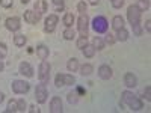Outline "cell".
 Listing matches in <instances>:
<instances>
[{
	"instance_id": "6da1fadb",
	"label": "cell",
	"mask_w": 151,
	"mask_h": 113,
	"mask_svg": "<svg viewBox=\"0 0 151 113\" xmlns=\"http://www.w3.org/2000/svg\"><path fill=\"white\" fill-rule=\"evenodd\" d=\"M125 106H127L132 112H139V110L144 109V101L137 95H134L132 91H124V92H121L119 107L124 109Z\"/></svg>"
},
{
	"instance_id": "7a4b0ae2",
	"label": "cell",
	"mask_w": 151,
	"mask_h": 113,
	"mask_svg": "<svg viewBox=\"0 0 151 113\" xmlns=\"http://www.w3.org/2000/svg\"><path fill=\"white\" fill-rule=\"evenodd\" d=\"M89 24L92 26L94 32H95V33H98V35L106 33V32H107V29H109V23H107L106 17H103V15H97V17L89 23Z\"/></svg>"
},
{
	"instance_id": "3957f363",
	"label": "cell",
	"mask_w": 151,
	"mask_h": 113,
	"mask_svg": "<svg viewBox=\"0 0 151 113\" xmlns=\"http://www.w3.org/2000/svg\"><path fill=\"white\" fill-rule=\"evenodd\" d=\"M142 9L137 6V5H130L127 8V20L129 23L132 24H137V23H141V17H142Z\"/></svg>"
},
{
	"instance_id": "277c9868",
	"label": "cell",
	"mask_w": 151,
	"mask_h": 113,
	"mask_svg": "<svg viewBox=\"0 0 151 113\" xmlns=\"http://www.w3.org/2000/svg\"><path fill=\"white\" fill-rule=\"evenodd\" d=\"M50 71H52V67L47 60H41L40 67H38V80L40 83H48L50 80Z\"/></svg>"
},
{
	"instance_id": "5b68a950",
	"label": "cell",
	"mask_w": 151,
	"mask_h": 113,
	"mask_svg": "<svg viewBox=\"0 0 151 113\" xmlns=\"http://www.w3.org/2000/svg\"><path fill=\"white\" fill-rule=\"evenodd\" d=\"M76 83V77L71 74H56L55 77V86L56 87H62V86H73Z\"/></svg>"
},
{
	"instance_id": "8992f818",
	"label": "cell",
	"mask_w": 151,
	"mask_h": 113,
	"mask_svg": "<svg viewBox=\"0 0 151 113\" xmlns=\"http://www.w3.org/2000/svg\"><path fill=\"white\" fill-rule=\"evenodd\" d=\"M12 87V92L17 94V95H24L30 91V83L26 80H14L11 84Z\"/></svg>"
},
{
	"instance_id": "52a82bcc",
	"label": "cell",
	"mask_w": 151,
	"mask_h": 113,
	"mask_svg": "<svg viewBox=\"0 0 151 113\" xmlns=\"http://www.w3.org/2000/svg\"><path fill=\"white\" fill-rule=\"evenodd\" d=\"M77 30L80 36H88V30H89V17L88 14H82L77 18Z\"/></svg>"
},
{
	"instance_id": "ba28073f",
	"label": "cell",
	"mask_w": 151,
	"mask_h": 113,
	"mask_svg": "<svg viewBox=\"0 0 151 113\" xmlns=\"http://www.w3.org/2000/svg\"><path fill=\"white\" fill-rule=\"evenodd\" d=\"M48 98V91L44 83H40L36 87H35V99L38 104H44Z\"/></svg>"
},
{
	"instance_id": "9c48e42d",
	"label": "cell",
	"mask_w": 151,
	"mask_h": 113,
	"mask_svg": "<svg viewBox=\"0 0 151 113\" xmlns=\"http://www.w3.org/2000/svg\"><path fill=\"white\" fill-rule=\"evenodd\" d=\"M58 23H59V17L56 14H50L45 20H44V30L47 33H53L58 27Z\"/></svg>"
},
{
	"instance_id": "30bf717a",
	"label": "cell",
	"mask_w": 151,
	"mask_h": 113,
	"mask_svg": "<svg viewBox=\"0 0 151 113\" xmlns=\"http://www.w3.org/2000/svg\"><path fill=\"white\" fill-rule=\"evenodd\" d=\"M5 26L9 32H18L21 29V18L20 17H9L5 21Z\"/></svg>"
},
{
	"instance_id": "8fae6325",
	"label": "cell",
	"mask_w": 151,
	"mask_h": 113,
	"mask_svg": "<svg viewBox=\"0 0 151 113\" xmlns=\"http://www.w3.org/2000/svg\"><path fill=\"white\" fill-rule=\"evenodd\" d=\"M24 21H26L27 24H36L38 21L41 20V14H38L36 11H32V9H27L26 12H24Z\"/></svg>"
},
{
	"instance_id": "7c38bea8",
	"label": "cell",
	"mask_w": 151,
	"mask_h": 113,
	"mask_svg": "<svg viewBox=\"0 0 151 113\" xmlns=\"http://www.w3.org/2000/svg\"><path fill=\"white\" fill-rule=\"evenodd\" d=\"M18 72L21 74V75H24V77H27V79H32L33 77V68H32V65L29 64V62H26V60H24V62H21V64H20V67H18Z\"/></svg>"
},
{
	"instance_id": "4fadbf2b",
	"label": "cell",
	"mask_w": 151,
	"mask_h": 113,
	"mask_svg": "<svg viewBox=\"0 0 151 113\" xmlns=\"http://www.w3.org/2000/svg\"><path fill=\"white\" fill-rule=\"evenodd\" d=\"M50 112L52 113H62L64 112V104H62L60 97H53L50 99Z\"/></svg>"
},
{
	"instance_id": "5bb4252c",
	"label": "cell",
	"mask_w": 151,
	"mask_h": 113,
	"mask_svg": "<svg viewBox=\"0 0 151 113\" xmlns=\"http://www.w3.org/2000/svg\"><path fill=\"white\" fill-rule=\"evenodd\" d=\"M97 74H98V77L101 79V80H109V79H112V75H113L112 68H110L109 65H101V67H98Z\"/></svg>"
},
{
	"instance_id": "9a60e30c",
	"label": "cell",
	"mask_w": 151,
	"mask_h": 113,
	"mask_svg": "<svg viewBox=\"0 0 151 113\" xmlns=\"http://www.w3.org/2000/svg\"><path fill=\"white\" fill-rule=\"evenodd\" d=\"M124 84H125V87H129V89H133V87L137 86V77L133 72H125L124 74Z\"/></svg>"
},
{
	"instance_id": "2e32d148",
	"label": "cell",
	"mask_w": 151,
	"mask_h": 113,
	"mask_svg": "<svg viewBox=\"0 0 151 113\" xmlns=\"http://www.w3.org/2000/svg\"><path fill=\"white\" fill-rule=\"evenodd\" d=\"M50 54V48L44 44H40V45H36V56L40 57L41 60H45Z\"/></svg>"
},
{
	"instance_id": "e0dca14e",
	"label": "cell",
	"mask_w": 151,
	"mask_h": 113,
	"mask_svg": "<svg viewBox=\"0 0 151 113\" xmlns=\"http://www.w3.org/2000/svg\"><path fill=\"white\" fill-rule=\"evenodd\" d=\"M33 11H36L38 14H45V12L48 11V3H47V0H36V3L33 6Z\"/></svg>"
},
{
	"instance_id": "ac0fdd59",
	"label": "cell",
	"mask_w": 151,
	"mask_h": 113,
	"mask_svg": "<svg viewBox=\"0 0 151 113\" xmlns=\"http://www.w3.org/2000/svg\"><path fill=\"white\" fill-rule=\"evenodd\" d=\"M95 51H97V50L94 48L92 44H86V45L82 48V53H83V56H85L86 59H92V57L95 56Z\"/></svg>"
},
{
	"instance_id": "d6986e66",
	"label": "cell",
	"mask_w": 151,
	"mask_h": 113,
	"mask_svg": "<svg viewBox=\"0 0 151 113\" xmlns=\"http://www.w3.org/2000/svg\"><path fill=\"white\" fill-rule=\"evenodd\" d=\"M122 27H124V18L121 15H115V17L112 18V29L115 30V32H118Z\"/></svg>"
},
{
	"instance_id": "ffe728a7",
	"label": "cell",
	"mask_w": 151,
	"mask_h": 113,
	"mask_svg": "<svg viewBox=\"0 0 151 113\" xmlns=\"http://www.w3.org/2000/svg\"><path fill=\"white\" fill-rule=\"evenodd\" d=\"M62 23H64L65 27H73V24L76 23V17L73 12H67V14L62 17Z\"/></svg>"
},
{
	"instance_id": "44dd1931",
	"label": "cell",
	"mask_w": 151,
	"mask_h": 113,
	"mask_svg": "<svg viewBox=\"0 0 151 113\" xmlns=\"http://www.w3.org/2000/svg\"><path fill=\"white\" fill-rule=\"evenodd\" d=\"M129 36H130V32L125 29V27H122V29H119L116 32V41L118 42H125V41L129 39Z\"/></svg>"
},
{
	"instance_id": "7402d4cb",
	"label": "cell",
	"mask_w": 151,
	"mask_h": 113,
	"mask_svg": "<svg viewBox=\"0 0 151 113\" xmlns=\"http://www.w3.org/2000/svg\"><path fill=\"white\" fill-rule=\"evenodd\" d=\"M79 69H80V74L83 77H88V75H91L94 72V65L92 64H83L82 67H79Z\"/></svg>"
},
{
	"instance_id": "603a6c76",
	"label": "cell",
	"mask_w": 151,
	"mask_h": 113,
	"mask_svg": "<svg viewBox=\"0 0 151 113\" xmlns=\"http://www.w3.org/2000/svg\"><path fill=\"white\" fill-rule=\"evenodd\" d=\"M26 42H27V36H26V35L17 33V35L14 36V44H15L17 47H24V45H26Z\"/></svg>"
},
{
	"instance_id": "cb8c5ba5",
	"label": "cell",
	"mask_w": 151,
	"mask_h": 113,
	"mask_svg": "<svg viewBox=\"0 0 151 113\" xmlns=\"http://www.w3.org/2000/svg\"><path fill=\"white\" fill-rule=\"evenodd\" d=\"M79 60L77 59H76V57H71L68 62H67V69L70 71V72H76V71H77L79 69Z\"/></svg>"
},
{
	"instance_id": "d4e9b609",
	"label": "cell",
	"mask_w": 151,
	"mask_h": 113,
	"mask_svg": "<svg viewBox=\"0 0 151 113\" xmlns=\"http://www.w3.org/2000/svg\"><path fill=\"white\" fill-rule=\"evenodd\" d=\"M92 45H94L95 50H104V47H106V41L103 39L101 36H95L94 39H92Z\"/></svg>"
},
{
	"instance_id": "484cf974",
	"label": "cell",
	"mask_w": 151,
	"mask_h": 113,
	"mask_svg": "<svg viewBox=\"0 0 151 113\" xmlns=\"http://www.w3.org/2000/svg\"><path fill=\"white\" fill-rule=\"evenodd\" d=\"M62 36H64L65 41H73L76 38V30L73 27H67L64 32H62Z\"/></svg>"
},
{
	"instance_id": "4316f807",
	"label": "cell",
	"mask_w": 151,
	"mask_h": 113,
	"mask_svg": "<svg viewBox=\"0 0 151 113\" xmlns=\"http://www.w3.org/2000/svg\"><path fill=\"white\" fill-rule=\"evenodd\" d=\"M18 112V107H17V99H9V103H8V107H6V113H15Z\"/></svg>"
},
{
	"instance_id": "83f0119b",
	"label": "cell",
	"mask_w": 151,
	"mask_h": 113,
	"mask_svg": "<svg viewBox=\"0 0 151 113\" xmlns=\"http://www.w3.org/2000/svg\"><path fill=\"white\" fill-rule=\"evenodd\" d=\"M52 3H53V8L56 12H62L65 9V2L64 0H52Z\"/></svg>"
},
{
	"instance_id": "f1b7e54d",
	"label": "cell",
	"mask_w": 151,
	"mask_h": 113,
	"mask_svg": "<svg viewBox=\"0 0 151 113\" xmlns=\"http://www.w3.org/2000/svg\"><path fill=\"white\" fill-rule=\"evenodd\" d=\"M67 99H68V103H70V104H76V103L79 101V94H77V91L70 92V94L67 95Z\"/></svg>"
},
{
	"instance_id": "f546056e",
	"label": "cell",
	"mask_w": 151,
	"mask_h": 113,
	"mask_svg": "<svg viewBox=\"0 0 151 113\" xmlns=\"http://www.w3.org/2000/svg\"><path fill=\"white\" fill-rule=\"evenodd\" d=\"M86 44H89V42H88V36H79V39L76 41V45H77L79 50H82Z\"/></svg>"
},
{
	"instance_id": "4dcf8cb0",
	"label": "cell",
	"mask_w": 151,
	"mask_h": 113,
	"mask_svg": "<svg viewBox=\"0 0 151 113\" xmlns=\"http://www.w3.org/2000/svg\"><path fill=\"white\" fill-rule=\"evenodd\" d=\"M132 29H133V35H134V36H142V33H144V29H142V26H141V23L133 24V26H132Z\"/></svg>"
},
{
	"instance_id": "1f68e13d",
	"label": "cell",
	"mask_w": 151,
	"mask_h": 113,
	"mask_svg": "<svg viewBox=\"0 0 151 113\" xmlns=\"http://www.w3.org/2000/svg\"><path fill=\"white\" fill-rule=\"evenodd\" d=\"M17 107H18V112H26L27 110V103L24 98H20L17 99Z\"/></svg>"
},
{
	"instance_id": "d6a6232c",
	"label": "cell",
	"mask_w": 151,
	"mask_h": 113,
	"mask_svg": "<svg viewBox=\"0 0 151 113\" xmlns=\"http://www.w3.org/2000/svg\"><path fill=\"white\" fill-rule=\"evenodd\" d=\"M86 11H88V3L83 2V0H82V2H79L77 3V12H79V14L80 15L82 14H86Z\"/></svg>"
},
{
	"instance_id": "836d02e7",
	"label": "cell",
	"mask_w": 151,
	"mask_h": 113,
	"mask_svg": "<svg viewBox=\"0 0 151 113\" xmlns=\"http://www.w3.org/2000/svg\"><path fill=\"white\" fill-rule=\"evenodd\" d=\"M8 56V45L5 42H0V59H5Z\"/></svg>"
},
{
	"instance_id": "e575fe53",
	"label": "cell",
	"mask_w": 151,
	"mask_h": 113,
	"mask_svg": "<svg viewBox=\"0 0 151 113\" xmlns=\"http://www.w3.org/2000/svg\"><path fill=\"white\" fill-rule=\"evenodd\" d=\"M12 5H14V0H0V6L3 9H9L12 8Z\"/></svg>"
},
{
	"instance_id": "d590c367",
	"label": "cell",
	"mask_w": 151,
	"mask_h": 113,
	"mask_svg": "<svg viewBox=\"0 0 151 113\" xmlns=\"http://www.w3.org/2000/svg\"><path fill=\"white\" fill-rule=\"evenodd\" d=\"M110 3H112V8L121 9V8L124 6V0H110Z\"/></svg>"
},
{
	"instance_id": "8d00e7d4",
	"label": "cell",
	"mask_w": 151,
	"mask_h": 113,
	"mask_svg": "<svg viewBox=\"0 0 151 113\" xmlns=\"http://www.w3.org/2000/svg\"><path fill=\"white\" fill-rule=\"evenodd\" d=\"M144 97L148 103H151V86H145V89H144Z\"/></svg>"
},
{
	"instance_id": "74e56055",
	"label": "cell",
	"mask_w": 151,
	"mask_h": 113,
	"mask_svg": "<svg viewBox=\"0 0 151 113\" xmlns=\"http://www.w3.org/2000/svg\"><path fill=\"white\" fill-rule=\"evenodd\" d=\"M104 41H106V44H109V45H112V44H115V42H116V38H115V36H113L112 33H109V35H107V38H106V39H104Z\"/></svg>"
},
{
	"instance_id": "f35d334b",
	"label": "cell",
	"mask_w": 151,
	"mask_h": 113,
	"mask_svg": "<svg viewBox=\"0 0 151 113\" xmlns=\"http://www.w3.org/2000/svg\"><path fill=\"white\" fill-rule=\"evenodd\" d=\"M144 27H145L147 33H151V20H150V18L145 20V26H144Z\"/></svg>"
},
{
	"instance_id": "ab89813d",
	"label": "cell",
	"mask_w": 151,
	"mask_h": 113,
	"mask_svg": "<svg viewBox=\"0 0 151 113\" xmlns=\"http://www.w3.org/2000/svg\"><path fill=\"white\" fill-rule=\"evenodd\" d=\"M27 112H29V113H40L41 110H40V109H38V107H36L35 104H32V106H29V109H27Z\"/></svg>"
},
{
	"instance_id": "60d3db41",
	"label": "cell",
	"mask_w": 151,
	"mask_h": 113,
	"mask_svg": "<svg viewBox=\"0 0 151 113\" xmlns=\"http://www.w3.org/2000/svg\"><path fill=\"white\" fill-rule=\"evenodd\" d=\"M88 3H89L91 6H97L100 3V0H88Z\"/></svg>"
},
{
	"instance_id": "b9f144b4",
	"label": "cell",
	"mask_w": 151,
	"mask_h": 113,
	"mask_svg": "<svg viewBox=\"0 0 151 113\" xmlns=\"http://www.w3.org/2000/svg\"><path fill=\"white\" fill-rule=\"evenodd\" d=\"M5 69V64H3V59H0V72Z\"/></svg>"
},
{
	"instance_id": "7bdbcfd3",
	"label": "cell",
	"mask_w": 151,
	"mask_h": 113,
	"mask_svg": "<svg viewBox=\"0 0 151 113\" xmlns=\"http://www.w3.org/2000/svg\"><path fill=\"white\" fill-rule=\"evenodd\" d=\"M76 91H77V94H86V91L83 89V87H77Z\"/></svg>"
},
{
	"instance_id": "ee69618b",
	"label": "cell",
	"mask_w": 151,
	"mask_h": 113,
	"mask_svg": "<svg viewBox=\"0 0 151 113\" xmlns=\"http://www.w3.org/2000/svg\"><path fill=\"white\" fill-rule=\"evenodd\" d=\"M3 99H5V94H3V92H0V104L3 103Z\"/></svg>"
},
{
	"instance_id": "f6af8a7d",
	"label": "cell",
	"mask_w": 151,
	"mask_h": 113,
	"mask_svg": "<svg viewBox=\"0 0 151 113\" xmlns=\"http://www.w3.org/2000/svg\"><path fill=\"white\" fill-rule=\"evenodd\" d=\"M139 2H142V3H147V5H150V0H139Z\"/></svg>"
},
{
	"instance_id": "bcb514c9",
	"label": "cell",
	"mask_w": 151,
	"mask_h": 113,
	"mask_svg": "<svg viewBox=\"0 0 151 113\" xmlns=\"http://www.w3.org/2000/svg\"><path fill=\"white\" fill-rule=\"evenodd\" d=\"M29 2H30V0H21V3H23V5H26V3H29Z\"/></svg>"
}]
</instances>
